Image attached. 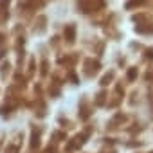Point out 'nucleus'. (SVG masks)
Returning <instances> with one entry per match:
<instances>
[{"label": "nucleus", "instance_id": "1", "mask_svg": "<svg viewBox=\"0 0 153 153\" xmlns=\"http://www.w3.org/2000/svg\"><path fill=\"white\" fill-rule=\"evenodd\" d=\"M79 7L85 13H92V11H97L101 7H105V2L103 0H79Z\"/></svg>", "mask_w": 153, "mask_h": 153}, {"label": "nucleus", "instance_id": "2", "mask_svg": "<svg viewBox=\"0 0 153 153\" xmlns=\"http://www.w3.org/2000/svg\"><path fill=\"white\" fill-rule=\"evenodd\" d=\"M67 38H68V42H74V27L72 25L67 27Z\"/></svg>", "mask_w": 153, "mask_h": 153}]
</instances>
